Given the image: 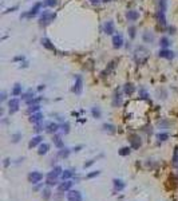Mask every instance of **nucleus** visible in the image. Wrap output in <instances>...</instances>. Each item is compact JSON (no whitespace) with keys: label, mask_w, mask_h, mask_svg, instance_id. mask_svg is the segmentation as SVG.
Returning <instances> with one entry per match:
<instances>
[{"label":"nucleus","mask_w":178,"mask_h":201,"mask_svg":"<svg viewBox=\"0 0 178 201\" xmlns=\"http://www.w3.org/2000/svg\"><path fill=\"white\" fill-rule=\"evenodd\" d=\"M167 34H169V35H174V34H176V27H174V26H167Z\"/></svg>","instance_id":"obj_48"},{"label":"nucleus","mask_w":178,"mask_h":201,"mask_svg":"<svg viewBox=\"0 0 178 201\" xmlns=\"http://www.w3.org/2000/svg\"><path fill=\"white\" fill-rule=\"evenodd\" d=\"M157 95H158L159 99H166V98H167V91H166V89H163V87L158 89V90H157Z\"/></svg>","instance_id":"obj_37"},{"label":"nucleus","mask_w":178,"mask_h":201,"mask_svg":"<svg viewBox=\"0 0 178 201\" xmlns=\"http://www.w3.org/2000/svg\"><path fill=\"white\" fill-rule=\"evenodd\" d=\"M59 0H43V5L44 8H54L58 5Z\"/></svg>","instance_id":"obj_33"},{"label":"nucleus","mask_w":178,"mask_h":201,"mask_svg":"<svg viewBox=\"0 0 178 201\" xmlns=\"http://www.w3.org/2000/svg\"><path fill=\"white\" fill-rule=\"evenodd\" d=\"M71 186H73V182H71L70 180H66L64 182H62V184L58 186V190L60 192V193L62 192H68L71 189Z\"/></svg>","instance_id":"obj_26"},{"label":"nucleus","mask_w":178,"mask_h":201,"mask_svg":"<svg viewBox=\"0 0 178 201\" xmlns=\"http://www.w3.org/2000/svg\"><path fill=\"white\" fill-rule=\"evenodd\" d=\"M52 141H54L55 146L58 148V149H62V148H64V144H63V141H62L60 135H56V134H54V138H52Z\"/></svg>","instance_id":"obj_32"},{"label":"nucleus","mask_w":178,"mask_h":201,"mask_svg":"<svg viewBox=\"0 0 178 201\" xmlns=\"http://www.w3.org/2000/svg\"><path fill=\"white\" fill-rule=\"evenodd\" d=\"M43 129H46V126L43 125V122H39V123H35L34 131H35V133H40V131H43Z\"/></svg>","instance_id":"obj_43"},{"label":"nucleus","mask_w":178,"mask_h":201,"mask_svg":"<svg viewBox=\"0 0 178 201\" xmlns=\"http://www.w3.org/2000/svg\"><path fill=\"white\" fill-rule=\"evenodd\" d=\"M142 42L145 43V44H154L155 36H154V34H153V31H150V30L143 31L142 32Z\"/></svg>","instance_id":"obj_12"},{"label":"nucleus","mask_w":178,"mask_h":201,"mask_svg":"<svg viewBox=\"0 0 178 201\" xmlns=\"http://www.w3.org/2000/svg\"><path fill=\"white\" fill-rule=\"evenodd\" d=\"M118 153H119V156H122V157L129 156V154L131 153V146H123V148H121Z\"/></svg>","instance_id":"obj_38"},{"label":"nucleus","mask_w":178,"mask_h":201,"mask_svg":"<svg viewBox=\"0 0 178 201\" xmlns=\"http://www.w3.org/2000/svg\"><path fill=\"white\" fill-rule=\"evenodd\" d=\"M173 164L174 165H178V146H176L174 153H173Z\"/></svg>","instance_id":"obj_45"},{"label":"nucleus","mask_w":178,"mask_h":201,"mask_svg":"<svg viewBox=\"0 0 178 201\" xmlns=\"http://www.w3.org/2000/svg\"><path fill=\"white\" fill-rule=\"evenodd\" d=\"M50 197H51V190L47 188V189L43 190V199H44V200H48Z\"/></svg>","instance_id":"obj_46"},{"label":"nucleus","mask_w":178,"mask_h":201,"mask_svg":"<svg viewBox=\"0 0 178 201\" xmlns=\"http://www.w3.org/2000/svg\"><path fill=\"white\" fill-rule=\"evenodd\" d=\"M70 153H71V150H70V149H67V148H62V149L59 150L58 156H59V157H62V158H67V157L70 156Z\"/></svg>","instance_id":"obj_36"},{"label":"nucleus","mask_w":178,"mask_h":201,"mask_svg":"<svg viewBox=\"0 0 178 201\" xmlns=\"http://www.w3.org/2000/svg\"><path fill=\"white\" fill-rule=\"evenodd\" d=\"M91 4H95V5H98V4H101L102 3V0H89Z\"/></svg>","instance_id":"obj_54"},{"label":"nucleus","mask_w":178,"mask_h":201,"mask_svg":"<svg viewBox=\"0 0 178 201\" xmlns=\"http://www.w3.org/2000/svg\"><path fill=\"white\" fill-rule=\"evenodd\" d=\"M177 55H178V54H177Z\"/></svg>","instance_id":"obj_59"},{"label":"nucleus","mask_w":178,"mask_h":201,"mask_svg":"<svg viewBox=\"0 0 178 201\" xmlns=\"http://www.w3.org/2000/svg\"><path fill=\"white\" fill-rule=\"evenodd\" d=\"M133 58L137 64H143L149 59V51L145 46H137L133 52Z\"/></svg>","instance_id":"obj_2"},{"label":"nucleus","mask_w":178,"mask_h":201,"mask_svg":"<svg viewBox=\"0 0 178 201\" xmlns=\"http://www.w3.org/2000/svg\"><path fill=\"white\" fill-rule=\"evenodd\" d=\"M42 101H43V97H35V98H32V99L27 101L26 105H28V106H32V105H39Z\"/></svg>","instance_id":"obj_39"},{"label":"nucleus","mask_w":178,"mask_h":201,"mask_svg":"<svg viewBox=\"0 0 178 201\" xmlns=\"http://www.w3.org/2000/svg\"><path fill=\"white\" fill-rule=\"evenodd\" d=\"M122 103H123V90L121 87H117L111 98V106L117 109V107H121Z\"/></svg>","instance_id":"obj_6"},{"label":"nucleus","mask_w":178,"mask_h":201,"mask_svg":"<svg viewBox=\"0 0 178 201\" xmlns=\"http://www.w3.org/2000/svg\"><path fill=\"white\" fill-rule=\"evenodd\" d=\"M21 94H23V86H21V83L16 82L14 86H12L11 95L12 97H21Z\"/></svg>","instance_id":"obj_18"},{"label":"nucleus","mask_w":178,"mask_h":201,"mask_svg":"<svg viewBox=\"0 0 178 201\" xmlns=\"http://www.w3.org/2000/svg\"><path fill=\"white\" fill-rule=\"evenodd\" d=\"M40 105H32V106H28V113L30 114H34V113H37V111H40Z\"/></svg>","instance_id":"obj_40"},{"label":"nucleus","mask_w":178,"mask_h":201,"mask_svg":"<svg viewBox=\"0 0 178 201\" xmlns=\"http://www.w3.org/2000/svg\"><path fill=\"white\" fill-rule=\"evenodd\" d=\"M43 8H44L43 2H36L35 4H34L32 7L30 8V10L26 11V12H23V14L20 15V19H32V18L39 16L40 12L43 11Z\"/></svg>","instance_id":"obj_3"},{"label":"nucleus","mask_w":178,"mask_h":201,"mask_svg":"<svg viewBox=\"0 0 178 201\" xmlns=\"http://www.w3.org/2000/svg\"><path fill=\"white\" fill-rule=\"evenodd\" d=\"M67 200L68 201H82V194L79 190H68L67 192Z\"/></svg>","instance_id":"obj_16"},{"label":"nucleus","mask_w":178,"mask_h":201,"mask_svg":"<svg viewBox=\"0 0 178 201\" xmlns=\"http://www.w3.org/2000/svg\"><path fill=\"white\" fill-rule=\"evenodd\" d=\"M18 5H14V7H9V8H7V11H4V14H9V12H15L18 10Z\"/></svg>","instance_id":"obj_52"},{"label":"nucleus","mask_w":178,"mask_h":201,"mask_svg":"<svg viewBox=\"0 0 178 201\" xmlns=\"http://www.w3.org/2000/svg\"><path fill=\"white\" fill-rule=\"evenodd\" d=\"M60 129H62V133H64V134H68L70 133V123L68 122H64L60 125Z\"/></svg>","instance_id":"obj_42"},{"label":"nucleus","mask_w":178,"mask_h":201,"mask_svg":"<svg viewBox=\"0 0 178 201\" xmlns=\"http://www.w3.org/2000/svg\"><path fill=\"white\" fill-rule=\"evenodd\" d=\"M0 101H2V102H5V101H7V91H5V90L2 91V95H0Z\"/></svg>","instance_id":"obj_51"},{"label":"nucleus","mask_w":178,"mask_h":201,"mask_svg":"<svg viewBox=\"0 0 178 201\" xmlns=\"http://www.w3.org/2000/svg\"><path fill=\"white\" fill-rule=\"evenodd\" d=\"M102 31H103V34H106V35L112 36L114 34H117V31H115V23L112 20H106L105 24H103V27H102Z\"/></svg>","instance_id":"obj_8"},{"label":"nucleus","mask_w":178,"mask_h":201,"mask_svg":"<svg viewBox=\"0 0 178 201\" xmlns=\"http://www.w3.org/2000/svg\"><path fill=\"white\" fill-rule=\"evenodd\" d=\"M122 90H123V94L125 95H129V97H131V95L135 92L137 90V87L134 86V83H131V82H126L123 85V87H122Z\"/></svg>","instance_id":"obj_15"},{"label":"nucleus","mask_w":178,"mask_h":201,"mask_svg":"<svg viewBox=\"0 0 178 201\" xmlns=\"http://www.w3.org/2000/svg\"><path fill=\"white\" fill-rule=\"evenodd\" d=\"M111 2H114V0H102V3H111Z\"/></svg>","instance_id":"obj_58"},{"label":"nucleus","mask_w":178,"mask_h":201,"mask_svg":"<svg viewBox=\"0 0 178 201\" xmlns=\"http://www.w3.org/2000/svg\"><path fill=\"white\" fill-rule=\"evenodd\" d=\"M169 137H170V134H169V133H166V131H161V133H158V134H157V140H158L159 142L167 141Z\"/></svg>","instance_id":"obj_35"},{"label":"nucleus","mask_w":178,"mask_h":201,"mask_svg":"<svg viewBox=\"0 0 178 201\" xmlns=\"http://www.w3.org/2000/svg\"><path fill=\"white\" fill-rule=\"evenodd\" d=\"M46 184L48 185V186H55L56 184H58V177H54V176H47V181Z\"/></svg>","instance_id":"obj_34"},{"label":"nucleus","mask_w":178,"mask_h":201,"mask_svg":"<svg viewBox=\"0 0 178 201\" xmlns=\"http://www.w3.org/2000/svg\"><path fill=\"white\" fill-rule=\"evenodd\" d=\"M167 3L169 0H157V12L155 18L161 27L167 28V19H166V12H167Z\"/></svg>","instance_id":"obj_1"},{"label":"nucleus","mask_w":178,"mask_h":201,"mask_svg":"<svg viewBox=\"0 0 178 201\" xmlns=\"http://www.w3.org/2000/svg\"><path fill=\"white\" fill-rule=\"evenodd\" d=\"M91 115L95 119H101L102 118V109L99 106H92L91 107Z\"/></svg>","instance_id":"obj_29"},{"label":"nucleus","mask_w":178,"mask_h":201,"mask_svg":"<svg viewBox=\"0 0 178 201\" xmlns=\"http://www.w3.org/2000/svg\"><path fill=\"white\" fill-rule=\"evenodd\" d=\"M32 98H35V91H34L32 89H28L26 92H23V94H21V99H23L24 102L32 99Z\"/></svg>","instance_id":"obj_28"},{"label":"nucleus","mask_w":178,"mask_h":201,"mask_svg":"<svg viewBox=\"0 0 178 201\" xmlns=\"http://www.w3.org/2000/svg\"><path fill=\"white\" fill-rule=\"evenodd\" d=\"M12 142H14V144H18L19 141L21 140V133H15V134H12Z\"/></svg>","instance_id":"obj_44"},{"label":"nucleus","mask_w":178,"mask_h":201,"mask_svg":"<svg viewBox=\"0 0 178 201\" xmlns=\"http://www.w3.org/2000/svg\"><path fill=\"white\" fill-rule=\"evenodd\" d=\"M137 31H138V30H137V27L134 26L133 23H131L130 26L127 27V35H129L130 40H134V39L137 38Z\"/></svg>","instance_id":"obj_27"},{"label":"nucleus","mask_w":178,"mask_h":201,"mask_svg":"<svg viewBox=\"0 0 178 201\" xmlns=\"http://www.w3.org/2000/svg\"><path fill=\"white\" fill-rule=\"evenodd\" d=\"M19 109H20V99L18 97H14L8 101V111L9 114H15L18 113Z\"/></svg>","instance_id":"obj_9"},{"label":"nucleus","mask_w":178,"mask_h":201,"mask_svg":"<svg viewBox=\"0 0 178 201\" xmlns=\"http://www.w3.org/2000/svg\"><path fill=\"white\" fill-rule=\"evenodd\" d=\"M50 150V145L47 144V142H42V144L39 145V150H37V154L39 156H44V154L48 153Z\"/></svg>","instance_id":"obj_30"},{"label":"nucleus","mask_w":178,"mask_h":201,"mask_svg":"<svg viewBox=\"0 0 178 201\" xmlns=\"http://www.w3.org/2000/svg\"><path fill=\"white\" fill-rule=\"evenodd\" d=\"M27 67H30V63H28V60H23L20 62V66H19V69H27Z\"/></svg>","instance_id":"obj_49"},{"label":"nucleus","mask_w":178,"mask_h":201,"mask_svg":"<svg viewBox=\"0 0 178 201\" xmlns=\"http://www.w3.org/2000/svg\"><path fill=\"white\" fill-rule=\"evenodd\" d=\"M102 130L105 133H107V134H115V131H117V126L112 125V123H103L102 125Z\"/></svg>","instance_id":"obj_21"},{"label":"nucleus","mask_w":178,"mask_h":201,"mask_svg":"<svg viewBox=\"0 0 178 201\" xmlns=\"http://www.w3.org/2000/svg\"><path fill=\"white\" fill-rule=\"evenodd\" d=\"M111 43H112V47L115 48V50H119L125 46V38H123V34L119 32L118 31L117 34H114V35L111 36Z\"/></svg>","instance_id":"obj_7"},{"label":"nucleus","mask_w":178,"mask_h":201,"mask_svg":"<svg viewBox=\"0 0 178 201\" xmlns=\"http://www.w3.org/2000/svg\"><path fill=\"white\" fill-rule=\"evenodd\" d=\"M117 63H118V60L117 59H114V60H111V62H108V64H107V67L105 69V71L102 73V76H106V74H110L112 73V71L115 70V67H117Z\"/></svg>","instance_id":"obj_22"},{"label":"nucleus","mask_w":178,"mask_h":201,"mask_svg":"<svg viewBox=\"0 0 178 201\" xmlns=\"http://www.w3.org/2000/svg\"><path fill=\"white\" fill-rule=\"evenodd\" d=\"M125 18H126V20L129 23H135L141 18V12L137 10H127L126 14H125Z\"/></svg>","instance_id":"obj_11"},{"label":"nucleus","mask_w":178,"mask_h":201,"mask_svg":"<svg viewBox=\"0 0 178 201\" xmlns=\"http://www.w3.org/2000/svg\"><path fill=\"white\" fill-rule=\"evenodd\" d=\"M141 145H142V141H141V137L138 134H131L130 135V146L131 149H139Z\"/></svg>","instance_id":"obj_14"},{"label":"nucleus","mask_w":178,"mask_h":201,"mask_svg":"<svg viewBox=\"0 0 178 201\" xmlns=\"http://www.w3.org/2000/svg\"><path fill=\"white\" fill-rule=\"evenodd\" d=\"M8 165H9V160L5 158V160H4V166H8Z\"/></svg>","instance_id":"obj_57"},{"label":"nucleus","mask_w":178,"mask_h":201,"mask_svg":"<svg viewBox=\"0 0 178 201\" xmlns=\"http://www.w3.org/2000/svg\"><path fill=\"white\" fill-rule=\"evenodd\" d=\"M46 89V85H39L37 86V91H43Z\"/></svg>","instance_id":"obj_55"},{"label":"nucleus","mask_w":178,"mask_h":201,"mask_svg":"<svg viewBox=\"0 0 178 201\" xmlns=\"http://www.w3.org/2000/svg\"><path fill=\"white\" fill-rule=\"evenodd\" d=\"M80 149H82V145H79V146H76V148H74L73 150H74V151H79Z\"/></svg>","instance_id":"obj_56"},{"label":"nucleus","mask_w":178,"mask_h":201,"mask_svg":"<svg viewBox=\"0 0 178 201\" xmlns=\"http://www.w3.org/2000/svg\"><path fill=\"white\" fill-rule=\"evenodd\" d=\"M43 118H44V115H43V113H40V111H37V113H34L30 115V122L31 123H39V122H43Z\"/></svg>","instance_id":"obj_20"},{"label":"nucleus","mask_w":178,"mask_h":201,"mask_svg":"<svg viewBox=\"0 0 178 201\" xmlns=\"http://www.w3.org/2000/svg\"><path fill=\"white\" fill-rule=\"evenodd\" d=\"M40 44L43 46V47L46 48V50H48V51H52V52H56V47L54 46V43L51 42L47 36H42L40 38Z\"/></svg>","instance_id":"obj_13"},{"label":"nucleus","mask_w":178,"mask_h":201,"mask_svg":"<svg viewBox=\"0 0 178 201\" xmlns=\"http://www.w3.org/2000/svg\"><path fill=\"white\" fill-rule=\"evenodd\" d=\"M94 161H95V160H90L89 162H86V164H84V165H83V168L86 169V168H89V166H91L92 164H94Z\"/></svg>","instance_id":"obj_53"},{"label":"nucleus","mask_w":178,"mask_h":201,"mask_svg":"<svg viewBox=\"0 0 178 201\" xmlns=\"http://www.w3.org/2000/svg\"><path fill=\"white\" fill-rule=\"evenodd\" d=\"M42 141H43V137H42L40 134H37V135H35V137H34L32 140L30 141V144H28V148H30V149H32V148H35V146H37V145L42 144Z\"/></svg>","instance_id":"obj_25"},{"label":"nucleus","mask_w":178,"mask_h":201,"mask_svg":"<svg viewBox=\"0 0 178 201\" xmlns=\"http://www.w3.org/2000/svg\"><path fill=\"white\" fill-rule=\"evenodd\" d=\"M75 174V173L73 172V170H63V173H62V178H63V180H68V178H71L73 177V176Z\"/></svg>","instance_id":"obj_41"},{"label":"nucleus","mask_w":178,"mask_h":201,"mask_svg":"<svg viewBox=\"0 0 178 201\" xmlns=\"http://www.w3.org/2000/svg\"><path fill=\"white\" fill-rule=\"evenodd\" d=\"M59 129H60V125L56 122H48L46 125V131L50 133V134H56L59 131Z\"/></svg>","instance_id":"obj_17"},{"label":"nucleus","mask_w":178,"mask_h":201,"mask_svg":"<svg viewBox=\"0 0 178 201\" xmlns=\"http://www.w3.org/2000/svg\"><path fill=\"white\" fill-rule=\"evenodd\" d=\"M28 180H30V182H32V184H37V182H40L43 180V174L40 172H32L28 176Z\"/></svg>","instance_id":"obj_19"},{"label":"nucleus","mask_w":178,"mask_h":201,"mask_svg":"<svg viewBox=\"0 0 178 201\" xmlns=\"http://www.w3.org/2000/svg\"><path fill=\"white\" fill-rule=\"evenodd\" d=\"M12 60L14 62H23V60H26V57H24V55H18V57H15Z\"/></svg>","instance_id":"obj_50"},{"label":"nucleus","mask_w":178,"mask_h":201,"mask_svg":"<svg viewBox=\"0 0 178 201\" xmlns=\"http://www.w3.org/2000/svg\"><path fill=\"white\" fill-rule=\"evenodd\" d=\"M71 91L75 95H80L83 92V76L80 74H75L74 75V85L71 87Z\"/></svg>","instance_id":"obj_5"},{"label":"nucleus","mask_w":178,"mask_h":201,"mask_svg":"<svg viewBox=\"0 0 178 201\" xmlns=\"http://www.w3.org/2000/svg\"><path fill=\"white\" fill-rule=\"evenodd\" d=\"M159 47L161 48H169L171 46V40H170V38L169 36H161L159 38Z\"/></svg>","instance_id":"obj_23"},{"label":"nucleus","mask_w":178,"mask_h":201,"mask_svg":"<svg viewBox=\"0 0 178 201\" xmlns=\"http://www.w3.org/2000/svg\"><path fill=\"white\" fill-rule=\"evenodd\" d=\"M99 174H101V172H99V170H94V172H91V173H89L86 177H87V178H94V177H96V176H99Z\"/></svg>","instance_id":"obj_47"},{"label":"nucleus","mask_w":178,"mask_h":201,"mask_svg":"<svg viewBox=\"0 0 178 201\" xmlns=\"http://www.w3.org/2000/svg\"><path fill=\"white\" fill-rule=\"evenodd\" d=\"M158 57L162 59H167V60H173L176 58V52L170 48H159L158 51Z\"/></svg>","instance_id":"obj_10"},{"label":"nucleus","mask_w":178,"mask_h":201,"mask_svg":"<svg viewBox=\"0 0 178 201\" xmlns=\"http://www.w3.org/2000/svg\"><path fill=\"white\" fill-rule=\"evenodd\" d=\"M112 184H114V189L115 192H121L125 189V182L122 180H118V178H114L112 180Z\"/></svg>","instance_id":"obj_31"},{"label":"nucleus","mask_w":178,"mask_h":201,"mask_svg":"<svg viewBox=\"0 0 178 201\" xmlns=\"http://www.w3.org/2000/svg\"><path fill=\"white\" fill-rule=\"evenodd\" d=\"M138 98H139V101H147L150 99V94H149V91L146 90L145 87H139V90H138Z\"/></svg>","instance_id":"obj_24"},{"label":"nucleus","mask_w":178,"mask_h":201,"mask_svg":"<svg viewBox=\"0 0 178 201\" xmlns=\"http://www.w3.org/2000/svg\"><path fill=\"white\" fill-rule=\"evenodd\" d=\"M56 18V14L55 12H51L50 8H44L39 15V26L40 27H47L50 23L55 20Z\"/></svg>","instance_id":"obj_4"}]
</instances>
